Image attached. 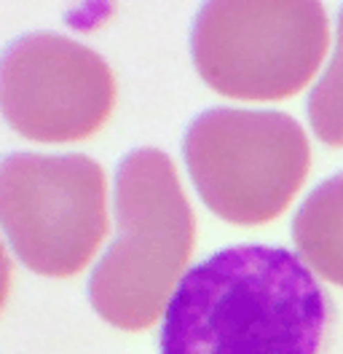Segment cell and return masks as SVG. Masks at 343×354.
Here are the masks:
<instances>
[{"label": "cell", "instance_id": "1", "mask_svg": "<svg viewBox=\"0 0 343 354\" xmlns=\"http://www.w3.org/2000/svg\"><path fill=\"white\" fill-rule=\"evenodd\" d=\"M335 328L338 306L300 255L236 244L183 274L161 354H333Z\"/></svg>", "mask_w": 343, "mask_h": 354}, {"label": "cell", "instance_id": "2", "mask_svg": "<svg viewBox=\"0 0 343 354\" xmlns=\"http://www.w3.org/2000/svg\"><path fill=\"white\" fill-rule=\"evenodd\" d=\"M115 239L89 279V301L118 330H148L164 317L196 247V221L177 167L137 148L115 172Z\"/></svg>", "mask_w": 343, "mask_h": 354}, {"label": "cell", "instance_id": "3", "mask_svg": "<svg viewBox=\"0 0 343 354\" xmlns=\"http://www.w3.org/2000/svg\"><path fill=\"white\" fill-rule=\"evenodd\" d=\"M330 48L324 6L214 0L196 14L193 65L223 97L274 102L295 97L314 81Z\"/></svg>", "mask_w": 343, "mask_h": 354}, {"label": "cell", "instance_id": "4", "mask_svg": "<svg viewBox=\"0 0 343 354\" xmlns=\"http://www.w3.org/2000/svg\"><path fill=\"white\" fill-rule=\"evenodd\" d=\"M183 156L201 201L236 225L277 221L311 169L308 137L281 111H204L185 132Z\"/></svg>", "mask_w": 343, "mask_h": 354}, {"label": "cell", "instance_id": "5", "mask_svg": "<svg viewBox=\"0 0 343 354\" xmlns=\"http://www.w3.org/2000/svg\"><path fill=\"white\" fill-rule=\"evenodd\" d=\"M0 228L43 277L81 274L107 234V180L84 153H11L0 161Z\"/></svg>", "mask_w": 343, "mask_h": 354}, {"label": "cell", "instance_id": "6", "mask_svg": "<svg viewBox=\"0 0 343 354\" xmlns=\"http://www.w3.org/2000/svg\"><path fill=\"white\" fill-rule=\"evenodd\" d=\"M115 108V75L89 46L57 32H30L0 54V113L35 142H81Z\"/></svg>", "mask_w": 343, "mask_h": 354}, {"label": "cell", "instance_id": "7", "mask_svg": "<svg viewBox=\"0 0 343 354\" xmlns=\"http://www.w3.org/2000/svg\"><path fill=\"white\" fill-rule=\"evenodd\" d=\"M293 242L306 266L343 288V172L322 180L293 218Z\"/></svg>", "mask_w": 343, "mask_h": 354}, {"label": "cell", "instance_id": "8", "mask_svg": "<svg viewBox=\"0 0 343 354\" xmlns=\"http://www.w3.org/2000/svg\"><path fill=\"white\" fill-rule=\"evenodd\" d=\"M308 121L324 145L343 148V6L338 14V32L333 59L308 97Z\"/></svg>", "mask_w": 343, "mask_h": 354}, {"label": "cell", "instance_id": "9", "mask_svg": "<svg viewBox=\"0 0 343 354\" xmlns=\"http://www.w3.org/2000/svg\"><path fill=\"white\" fill-rule=\"evenodd\" d=\"M8 290H11V261H8V252L0 242V311L6 306Z\"/></svg>", "mask_w": 343, "mask_h": 354}]
</instances>
